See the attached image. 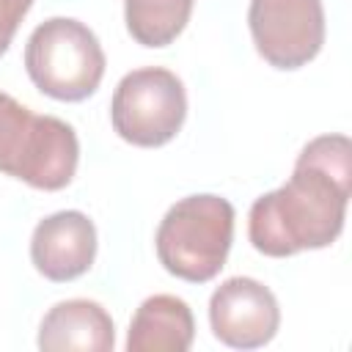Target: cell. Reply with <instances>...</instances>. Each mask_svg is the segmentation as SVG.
<instances>
[{
    "label": "cell",
    "mask_w": 352,
    "mask_h": 352,
    "mask_svg": "<svg viewBox=\"0 0 352 352\" xmlns=\"http://www.w3.org/2000/svg\"><path fill=\"white\" fill-rule=\"evenodd\" d=\"M195 0H124L129 36L143 47H168L190 22Z\"/></svg>",
    "instance_id": "11"
},
{
    "label": "cell",
    "mask_w": 352,
    "mask_h": 352,
    "mask_svg": "<svg viewBox=\"0 0 352 352\" xmlns=\"http://www.w3.org/2000/svg\"><path fill=\"white\" fill-rule=\"evenodd\" d=\"M209 324L220 344L231 349H258L280 327V308L270 286L256 278H228L209 297Z\"/></svg>",
    "instance_id": "7"
},
{
    "label": "cell",
    "mask_w": 352,
    "mask_h": 352,
    "mask_svg": "<svg viewBox=\"0 0 352 352\" xmlns=\"http://www.w3.org/2000/svg\"><path fill=\"white\" fill-rule=\"evenodd\" d=\"M187 118L182 80L162 66H143L121 77L110 102V121L121 140L157 148L170 143Z\"/></svg>",
    "instance_id": "5"
},
{
    "label": "cell",
    "mask_w": 352,
    "mask_h": 352,
    "mask_svg": "<svg viewBox=\"0 0 352 352\" xmlns=\"http://www.w3.org/2000/svg\"><path fill=\"white\" fill-rule=\"evenodd\" d=\"M96 258V226L77 209L44 217L30 236L33 267L55 283L74 280L91 270Z\"/></svg>",
    "instance_id": "8"
},
{
    "label": "cell",
    "mask_w": 352,
    "mask_h": 352,
    "mask_svg": "<svg viewBox=\"0 0 352 352\" xmlns=\"http://www.w3.org/2000/svg\"><path fill=\"white\" fill-rule=\"evenodd\" d=\"M234 242V206L212 192L176 201L160 220L154 245L160 264L187 280H212L228 258Z\"/></svg>",
    "instance_id": "3"
},
{
    "label": "cell",
    "mask_w": 352,
    "mask_h": 352,
    "mask_svg": "<svg viewBox=\"0 0 352 352\" xmlns=\"http://www.w3.org/2000/svg\"><path fill=\"white\" fill-rule=\"evenodd\" d=\"M80 162V140L72 124L38 116L0 91V170L36 190H63Z\"/></svg>",
    "instance_id": "2"
},
{
    "label": "cell",
    "mask_w": 352,
    "mask_h": 352,
    "mask_svg": "<svg viewBox=\"0 0 352 352\" xmlns=\"http://www.w3.org/2000/svg\"><path fill=\"white\" fill-rule=\"evenodd\" d=\"M352 192V143L346 135L308 140L289 182L253 201L248 214L250 245L272 258L319 250L344 231Z\"/></svg>",
    "instance_id": "1"
},
{
    "label": "cell",
    "mask_w": 352,
    "mask_h": 352,
    "mask_svg": "<svg viewBox=\"0 0 352 352\" xmlns=\"http://www.w3.org/2000/svg\"><path fill=\"white\" fill-rule=\"evenodd\" d=\"M33 0H0V55L8 50L16 28L22 25L25 14L30 11Z\"/></svg>",
    "instance_id": "12"
},
{
    "label": "cell",
    "mask_w": 352,
    "mask_h": 352,
    "mask_svg": "<svg viewBox=\"0 0 352 352\" xmlns=\"http://www.w3.org/2000/svg\"><path fill=\"white\" fill-rule=\"evenodd\" d=\"M195 338L190 305L176 294H154L140 302L129 322V352H187Z\"/></svg>",
    "instance_id": "10"
},
{
    "label": "cell",
    "mask_w": 352,
    "mask_h": 352,
    "mask_svg": "<svg viewBox=\"0 0 352 352\" xmlns=\"http://www.w3.org/2000/svg\"><path fill=\"white\" fill-rule=\"evenodd\" d=\"M248 28L256 52L270 66L292 72L319 55L324 8L322 0H250Z\"/></svg>",
    "instance_id": "6"
},
{
    "label": "cell",
    "mask_w": 352,
    "mask_h": 352,
    "mask_svg": "<svg viewBox=\"0 0 352 352\" xmlns=\"http://www.w3.org/2000/svg\"><path fill=\"white\" fill-rule=\"evenodd\" d=\"M116 346V324L96 300L55 302L38 327V349L44 352H110Z\"/></svg>",
    "instance_id": "9"
},
{
    "label": "cell",
    "mask_w": 352,
    "mask_h": 352,
    "mask_svg": "<svg viewBox=\"0 0 352 352\" xmlns=\"http://www.w3.org/2000/svg\"><path fill=\"white\" fill-rule=\"evenodd\" d=\"M104 50L96 33L72 16L44 19L25 44V69L33 85L58 102L88 99L104 77Z\"/></svg>",
    "instance_id": "4"
}]
</instances>
